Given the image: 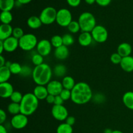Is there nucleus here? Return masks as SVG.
<instances>
[{
    "label": "nucleus",
    "mask_w": 133,
    "mask_h": 133,
    "mask_svg": "<svg viewBox=\"0 0 133 133\" xmlns=\"http://www.w3.org/2000/svg\"><path fill=\"white\" fill-rule=\"evenodd\" d=\"M24 35L23 30L20 27H15V28L13 29L12 36L15 37L16 38L19 40Z\"/></svg>",
    "instance_id": "37"
},
{
    "label": "nucleus",
    "mask_w": 133,
    "mask_h": 133,
    "mask_svg": "<svg viewBox=\"0 0 133 133\" xmlns=\"http://www.w3.org/2000/svg\"><path fill=\"white\" fill-rule=\"evenodd\" d=\"M6 60L4 58L3 56L2 55H0V67H3V66H5V64H6Z\"/></svg>",
    "instance_id": "46"
},
{
    "label": "nucleus",
    "mask_w": 133,
    "mask_h": 133,
    "mask_svg": "<svg viewBox=\"0 0 133 133\" xmlns=\"http://www.w3.org/2000/svg\"><path fill=\"white\" fill-rule=\"evenodd\" d=\"M11 75L12 74L9 68L5 66L0 67V83L8 82Z\"/></svg>",
    "instance_id": "24"
},
{
    "label": "nucleus",
    "mask_w": 133,
    "mask_h": 133,
    "mask_svg": "<svg viewBox=\"0 0 133 133\" xmlns=\"http://www.w3.org/2000/svg\"><path fill=\"white\" fill-rule=\"evenodd\" d=\"M12 74L14 75H19L22 70V66H21L18 62H12L11 65L9 68Z\"/></svg>",
    "instance_id": "32"
},
{
    "label": "nucleus",
    "mask_w": 133,
    "mask_h": 133,
    "mask_svg": "<svg viewBox=\"0 0 133 133\" xmlns=\"http://www.w3.org/2000/svg\"><path fill=\"white\" fill-rule=\"evenodd\" d=\"M27 23L28 27L32 29H37L42 25V23L40 17L36 16H30L27 19Z\"/></svg>",
    "instance_id": "21"
},
{
    "label": "nucleus",
    "mask_w": 133,
    "mask_h": 133,
    "mask_svg": "<svg viewBox=\"0 0 133 133\" xmlns=\"http://www.w3.org/2000/svg\"><path fill=\"white\" fill-rule=\"evenodd\" d=\"M78 22L82 32H92L96 25V19L93 14L89 12H84L79 16Z\"/></svg>",
    "instance_id": "4"
},
{
    "label": "nucleus",
    "mask_w": 133,
    "mask_h": 133,
    "mask_svg": "<svg viewBox=\"0 0 133 133\" xmlns=\"http://www.w3.org/2000/svg\"><path fill=\"white\" fill-rule=\"evenodd\" d=\"M15 5V0H0V9L1 11H11Z\"/></svg>",
    "instance_id": "23"
},
{
    "label": "nucleus",
    "mask_w": 133,
    "mask_h": 133,
    "mask_svg": "<svg viewBox=\"0 0 133 133\" xmlns=\"http://www.w3.org/2000/svg\"><path fill=\"white\" fill-rule=\"evenodd\" d=\"M92 38L96 42L104 43L107 40L109 33L107 29L101 25H97L91 32Z\"/></svg>",
    "instance_id": "8"
},
{
    "label": "nucleus",
    "mask_w": 133,
    "mask_h": 133,
    "mask_svg": "<svg viewBox=\"0 0 133 133\" xmlns=\"http://www.w3.org/2000/svg\"><path fill=\"white\" fill-rule=\"evenodd\" d=\"M112 133H123L122 131H119V130H114V131H112Z\"/></svg>",
    "instance_id": "52"
},
{
    "label": "nucleus",
    "mask_w": 133,
    "mask_h": 133,
    "mask_svg": "<svg viewBox=\"0 0 133 133\" xmlns=\"http://www.w3.org/2000/svg\"><path fill=\"white\" fill-rule=\"evenodd\" d=\"M10 124L12 127L15 129H22L28 124V118L27 116L19 113L16 115L13 116L10 120Z\"/></svg>",
    "instance_id": "9"
},
{
    "label": "nucleus",
    "mask_w": 133,
    "mask_h": 133,
    "mask_svg": "<svg viewBox=\"0 0 133 133\" xmlns=\"http://www.w3.org/2000/svg\"><path fill=\"white\" fill-rule=\"evenodd\" d=\"M67 71V68L64 64H58L55 66L53 73L57 77H64Z\"/></svg>",
    "instance_id": "26"
},
{
    "label": "nucleus",
    "mask_w": 133,
    "mask_h": 133,
    "mask_svg": "<svg viewBox=\"0 0 133 133\" xmlns=\"http://www.w3.org/2000/svg\"><path fill=\"white\" fill-rule=\"evenodd\" d=\"M62 84L64 89H67L71 91V90L74 88L76 83H75V80H74V79L72 77L65 76L62 79Z\"/></svg>",
    "instance_id": "25"
},
{
    "label": "nucleus",
    "mask_w": 133,
    "mask_h": 133,
    "mask_svg": "<svg viewBox=\"0 0 133 133\" xmlns=\"http://www.w3.org/2000/svg\"><path fill=\"white\" fill-rule=\"evenodd\" d=\"M66 1L71 7H77L81 4V0H66Z\"/></svg>",
    "instance_id": "40"
},
{
    "label": "nucleus",
    "mask_w": 133,
    "mask_h": 133,
    "mask_svg": "<svg viewBox=\"0 0 133 133\" xmlns=\"http://www.w3.org/2000/svg\"><path fill=\"white\" fill-rule=\"evenodd\" d=\"M54 55L56 58L61 60V61L66 59L69 56L68 48L63 45L59 48H55V50L54 51Z\"/></svg>",
    "instance_id": "20"
},
{
    "label": "nucleus",
    "mask_w": 133,
    "mask_h": 133,
    "mask_svg": "<svg viewBox=\"0 0 133 133\" xmlns=\"http://www.w3.org/2000/svg\"><path fill=\"white\" fill-rule=\"evenodd\" d=\"M57 10L53 6H47L40 12V17L42 24L51 25L56 22Z\"/></svg>",
    "instance_id": "6"
},
{
    "label": "nucleus",
    "mask_w": 133,
    "mask_h": 133,
    "mask_svg": "<svg viewBox=\"0 0 133 133\" xmlns=\"http://www.w3.org/2000/svg\"><path fill=\"white\" fill-rule=\"evenodd\" d=\"M23 96L22 94V93L18 91H14L12 96H10V99L12 101V102L16 103H20L23 99Z\"/></svg>",
    "instance_id": "35"
},
{
    "label": "nucleus",
    "mask_w": 133,
    "mask_h": 133,
    "mask_svg": "<svg viewBox=\"0 0 133 133\" xmlns=\"http://www.w3.org/2000/svg\"><path fill=\"white\" fill-rule=\"evenodd\" d=\"M6 119V114L3 109L0 110V124H3Z\"/></svg>",
    "instance_id": "42"
},
{
    "label": "nucleus",
    "mask_w": 133,
    "mask_h": 133,
    "mask_svg": "<svg viewBox=\"0 0 133 133\" xmlns=\"http://www.w3.org/2000/svg\"><path fill=\"white\" fill-rule=\"evenodd\" d=\"M112 131L111 129H106L103 132V133H112Z\"/></svg>",
    "instance_id": "51"
},
{
    "label": "nucleus",
    "mask_w": 133,
    "mask_h": 133,
    "mask_svg": "<svg viewBox=\"0 0 133 133\" xmlns=\"http://www.w3.org/2000/svg\"><path fill=\"white\" fill-rule=\"evenodd\" d=\"M61 97V98L64 100V101H68L69 99H71V90H69L64 89V88L62 90V91L61 92V93L59 95Z\"/></svg>",
    "instance_id": "39"
},
{
    "label": "nucleus",
    "mask_w": 133,
    "mask_h": 133,
    "mask_svg": "<svg viewBox=\"0 0 133 133\" xmlns=\"http://www.w3.org/2000/svg\"><path fill=\"white\" fill-rule=\"evenodd\" d=\"M72 21V14L68 9L64 8L57 10L56 22L58 25L62 27H68Z\"/></svg>",
    "instance_id": "7"
},
{
    "label": "nucleus",
    "mask_w": 133,
    "mask_h": 133,
    "mask_svg": "<svg viewBox=\"0 0 133 133\" xmlns=\"http://www.w3.org/2000/svg\"><path fill=\"white\" fill-rule=\"evenodd\" d=\"M94 40L91 32H82L78 37V42L81 46L88 47L91 45Z\"/></svg>",
    "instance_id": "15"
},
{
    "label": "nucleus",
    "mask_w": 133,
    "mask_h": 133,
    "mask_svg": "<svg viewBox=\"0 0 133 133\" xmlns=\"http://www.w3.org/2000/svg\"><path fill=\"white\" fill-rule=\"evenodd\" d=\"M4 51H5V49H4L3 42V40H0V54L2 55Z\"/></svg>",
    "instance_id": "49"
},
{
    "label": "nucleus",
    "mask_w": 133,
    "mask_h": 133,
    "mask_svg": "<svg viewBox=\"0 0 133 133\" xmlns=\"http://www.w3.org/2000/svg\"><path fill=\"white\" fill-rule=\"evenodd\" d=\"M3 42L5 51L8 53H12L19 48V40L12 36L3 40Z\"/></svg>",
    "instance_id": "13"
},
{
    "label": "nucleus",
    "mask_w": 133,
    "mask_h": 133,
    "mask_svg": "<svg viewBox=\"0 0 133 133\" xmlns=\"http://www.w3.org/2000/svg\"><path fill=\"white\" fill-rule=\"evenodd\" d=\"M38 42V39L35 35L25 34L19 40V48L25 51H30L36 48Z\"/></svg>",
    "instance_id": "5"
},
{
    "label": "nucleus",
    "mask_w": 133,
    "mask_h": 133,
    "mask_svg": "<svg viewBox=\"0 0 133 133\" xmlns=\"http://www.w3.org/2000/svg\"><path fill=\"white\" fill-rule=\"evenodd\" d=\"M71 100L76 105H84L90 101L93 97V93L90 87L85 82L76 83L71 90Z\"/></svg>",
    "instance_id": "1"
},
{
    "label": "nucleus",
    "mask_w": 133,
    "mask_h": 133,
    "mask_svg": "<svg viewBox=\"0 0 133 133\" xmlns=\"http://www.w3.org/2000/svg\"><path fill=\"white\" fill-rule=\"evenodd\" d=\"M32 70H32L29 66H26V65L22 66V70L19 75L22 77H27L30 76V75L32 76Z\"/></svg>",
    "instance_id": "36"
},
{
    "label": "nucleus",
    "mask_w": 133,
    "mask_h": 133,
    "mask_svg": "<svg viewBox=\"0 0 133 133\" xmlns=\"http://www.w3.org/2000/svg\"><path fill=\"white\" fill-rule=\"evenodd\" d=\"M123 57H121L118 53H114L110 56V61L114 64H120Z\"/></svg>",
    "instance_id": "38"
},
{
    "label": "nucleus",
    "mask_w": 133,
    "mask_h": 133,
    "mask_svg": "<svg viewBox=\"0 0 133 133\" xmlns=\"http://www.w3.org/2000/svg\"><path fill=\"white\" fill-rule=\"evenodd\" d=\"M20 113L29 116L32 115L37 110L39 100L33 93H27L23 95L20 103Z\"/></svg>",
    "instance_id": "3"
},
{
    "label": "nucleus",
    "mask_w": 133,
    "mask_h": 133,
    "mask_svg": "<svg viewBox=\"0 0 133 133\" xmlns=\"http://www.w3.org/2000/svg\"><path fill=\"white\" fill-rule=\"evenodd\" d=\"M12 27L10 24H2L0 25V40H5L12 36Z\"/></svg>",
    "instance_id": "16"
},
{
    "label": "nucleus",
    "mask_w": 133,
    "mask_h": 133,
    "mask_svg": "<svg viewBox=\"0 0 133 133\" xmlns=\"http://www.w3.org/2000/svg\"><path fill=\"white\" fill-rule=\"evenodd\" d=\"M55 98V96H53V95L49 94L48 97H47V98L45 99V101H46V102L48 103L53 104V105H54Z\"/></svg>",
    "instance_id": "45"
},
{
    "label": "nucleus",
    "mask_w": 133,
    "mask_h": 133,
    "mask_svg": "<svg viewBox=\"0 0 133 133\" xmlns=\"http://www.w3.org/2000/svg\"><path fill=\"white\" fill-rule=\"evenodd\" d=\"M21 5H26L32 1V0H17Z\"/></svg>",
    "instance_id": "47"
},
{
    "label": "nucleus",
    "mask_w": 133,
    "mask_h": 133,
    "mask_svg": "<svg viewBox=\"0 0 133 133\" xmlns=\"http://www.w3.org/2000/svg\"><path fill=\"white\" fill-rule=\"evenodd\" d=\"M122 101L127 109L133 110V92L129 91L125 92L122 97Z\"/></svg>",
    "instance_id": "22"
},
{
    "label": "nucleus",
    "mask_w": 133,
    "mask_h": 133,
    "mask_svg": "<svg viewBox=\"0 0 133 133\" xmlns=\"http://www.w3.org/2000/svg\"><path fill=\"white\" fill-rule=\"evenodd\" d=\"M117 53L122 57L131 56L132 53V46L127 42H123L119 44L117 48Z\"/></svg>",
    "instance_id": "18"
},
{
    "label": "nucleus",
    "mask_w": 133,
    "mask_h": 133,
    "mask_svg": "<svg viewBox=\"0 0 133 133\" xmlns=\"http://www.w3.org/2000/svg\"><path fill=\"white\" fill-rule=\"evenodd\" d=\"M0 133H8L6 127L3 125H0Z\"/></svg>",
    "instance_id": "48"
},
{
    "label": "nucleus",
    "mask_w": 133,
    "mask_h": 133,
    "mask_svg": "<svg viewBox=\"0 0 133 133\" xmlns=\"http://www.w3.org/2000/svg\"><path fill=\"white\" fill-rule=\"evenodd\" d=\"M84 1L88 5H93L94 3H96V0H84Z\"/></svg>",
    "instance_id": "50"
},
{
    "label": "nucleus",
    "mask_w": 133,
    "mask_h": 133,
    "mask_svg": "<svg viewBox=\"0 0 133 133\" xmlns=\"http://www.w3.org/2000/svg\"><path fill=\"white\" fill-rule=\"evenodd\" d=\"M7 110L10 114L15 116L20 113V104L16 103H10L7 107Z\"/></svg>",
    "instance_id": "28"
},
{
    "label": "nucleus",
    "mask_w": 133,
    "mask_h": 133,
    "mask_svg": "<svg viewBox=\"0 0 133 133\" xmlns=\"http://www.w3.org/2000/svg\"><path fill=\"white\" fill-rule=\"evenodd\" d=\"M66 123L72 126L75 124V118L74 116H68L66 119Z\"/></svg>",
    "instance_id": "44"
},
{
    "label": "nucleus",
    "mask_w": 133,
    "mask_h": 133,
    "mask_svg": "<svg viewBox=\"0 0 133 133\" xmlns=\"http://www.w3.org/2000/svg\"><path fill=\"white\" fill-rule=\"evenodd\" d=\"M119 65L122 70L125 72H132L133 71V57L128 56V57H123Z\"/></svg>",
    "instance_id": "19"
},
{
    "label": "nucleus",
    "mask_w": 133,
    "mask_h": 133,
    "mask_svg": "<svg viewBox=\"0 0 133 133\" xmlns=\"http://www.w3.org/2000/svg\"><path fill=\"white\" fill-rule=\"evenodd\" d=\"M52 75L53 71L50 66L48 64L43 63L34 68L32 78L37 85L45 86L51 81Z\"/></svg>",
    "instance_id": "2"
},
{
    "label": "nucleus",
    "mask_w": 133,
    "mask_h": 133,
    "mask_svg": "<svg viewBox=\"0 0 133 133\" xmlns=\"http://www.w3.org/2000/svg\"><path fill=\"white\" fill-rule=\"evenodd\" d=\"M51 43L49 40L46 39H42L38 42L36 46L37 53L43 57H47L51 53L52 50Z\"/></svg>",
    "instance_id": "11"
},
{
    "label": "nucleus",
    "mask_w": 133,
    "mask_h": 133,
    "mask_svg": "<svg viewBox=\"0 0 133 133\" xmlns=\"http://www.w3.org/2000/svg\"><path fill=\"white\" fill-rule=\"evenodd\" d=\"M33 94L38 100H44L49 95L47 87L45 86L37 85L33 90Z\"/></svg>",
    "instance_id": "17"
},
{
    "label": "nucleus",
    "mask_w": 133,
    "mask_h": 133,
    "mask_svg": "<svg viewBox=\"0 0 133 133\" xmlns=\"http://www.w3.org/2000/svg\"><path fill=\"white\" fill-rule=\"evenodd\" d=\"M13 16L10 11H1L0 20L2 24H10L12 22Z\"/></svg>",
    "instance_id": "27"
},
{
    "label": "nucleus",
    "mask_w": 133,
    "mask_h": 133,
    "mask_svg": "<svg viewBox=\"0 0 133 133\" xmlns=\"http://www.w3.org/2000/svg\"><path fill=\"white\" fill-rule=\"evenodd\" d=\"M112 0H96V3L101 6H107L110 5Z\"/></svg>",
    "instance_id": "41"
},
{
    "label": "nucleus",
    "mask_w": 133,
    "mask_h": 133,
    "mask_svg": "<svg viewBox=\"0 0 133 133\" xmlns=\"http://www.w3.org/2000/svg\"><path fill=\"white\" fill-rule=\"evenodd\" d=\"M52 46L55 48H59L63 45V41H62V36L61 35H54L52 36L50 40Z\"/></svg>",
    "instance_id": "30"
},
{
    "label": "nucleus",
    "mask_w": 133,
    "mask_h": 133,
    "mask_svg": "<svg viewBox=\"0 0 133 133\" xmlns=\"http://www.w3.org/2000/svg\"><path fill=\"white\" fill-rule=\"evenodd\" d=\"M63 103H64V100L61 98V97L59 96V95H58V96H55L54 105H63Z\"/></svg>",
    "instance_id": "43"
},
{
    "label": "nucleus",
    "mask_w": 133,
    "mask_h": 133,
    "mask_svg": "<svg viewBox=\"0 0 133 133\" xmlns=\"http://www.w3.org/2000/svg\"><path fill=\"white\" fill-rule=\"evenodd\" d=\"M63 45L65 46H70L74 43V38L71 34L66 33L62 36Z\"/></svg>",
    "instance_id": "34"
},
{
    "label": "nucleus",
    "mask_w": 133,
    "mask_h": 133,
    "mask_svg": "<svg viewBox=\"0 0 133 133\" xmlns=\"http://www.w3.org/2000/svg\"><path fill=\"white\" fill-rule=\"evenodd\" d=\"M68 29L72 34H76L80 31L81 27L78 21L73 20L68 26Z\"/></svg>",
    "instance_id": "31"
},
{
    "label": "nucleus",
    "mask_w": 133,
    "mask_h": 133,
    "mask_svg": "<svg viewBox=\"0 0 133 133\" xmlns=\"http://www.w3.org/2000/svg\"><path fill=\"white\" fill-rule=\"evenodd\" d=\"M12 85L9 82L0 83V96L3 99L10 98L14 92Z\"/></svg>",
    "instance_id": "14"
},
{
    "label": "nucleus",
    "mask_w": 133,
    "mask_h": 133,
    "mask_svg": "<svg viewBox=\"0 0 133 133\" xmlns=\"http://www.w3.org/2000/svg\"><path fill=\"white\" fill-rule=\"evenodd\" d=\"M57 133H73V127L66 122L62 123L57 127Z\"/></svg>",
    "instance_id": "29"
},
{
    "label": "nucleus",
    "mask_w": 133,
    "mask_h": 133,
    "mask_svg": "<svg viewBox=\"0 0 133 133\" xmlns=\"http://www.w3.org/2000/svg\"><path fill=\"white\" fill-rule=\"evenodd\" d=\"M47 89L48 93L50 95H53L54 96H57L60 95L62 90L64 89L62 83L57 80L51 81L47 84Z\"/></svg>",
    "instance_id": "12"
},
{
    "label": "nucleus",
    "mask_w": 133,
    "mask_h": 133,
    "mask_svg": "<svg viewBox=\"0 0 133 133\" xmlns=\"http://www.w3.org/2000/svg\"><path fill=\"white\" fill-rule=\"evenodd\" d=\"M31 61L35 66H39L44 63V57L39 53H35L31 57Z\"/></svg>",
    "instance_id": "33"
},
{
    "label": "nucleus",
    "mask_w": 133,
    "mask_h": 133,
    "mask_svg": "<svg viewBox=\"0 0 133 133\" xmlns=\"http://www.w3.org/2000/svg\"><path fill=\"white\" fill-rule=\"evenodd\" d=\"M51 114L57 121H66L68 117V109L64 105H53L51 109Z\"/></svg>",
    "instance_id": "10"
}]
</instances>
